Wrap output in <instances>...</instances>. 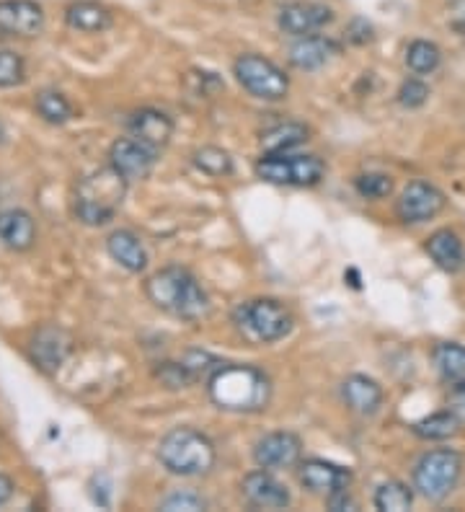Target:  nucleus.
<instances>
[{
	"label": "nucleus",
	"instance_id": "obj_1",
	"mask_svg": "<svg viewBox=\"0 0 465 512\" xmlns=\"http://www.w3.org/2000/svg\"><path fill=\"white\" fill-rule=\"evenodd\" d=\"M145 295L155 308L171 313L176 319L199 321L210 313V298L197 277L184 267H166L148 277Z\"/></svg>",
	"mask_w": 465,
	"mask_h": 512
},
{
	"label": "nucleus",
	"instance_id": "obj_2",
	"mask_svg": "<svg viewBox=\"0 0 465 512\" xmlns=\"http://www.w3.org/2000/svg\"><path fill=\"white\" fill-rule=\"evenodd\" d=\"M207 391L225 412H261L267 409L272 386L261 370L251 365H228L223 363L207 378Z\"/></svg>",
	"mask_w": 465,
	"mask_h": 512
},
{
	"label": "nucleus",
	"instance_id": "obj_3",
	"mask_svg": "<svg viewBox=\"0 0 465 512\" xmlns=\"http://www.w3.org/2000/svg\"><path fill=\"white\" fill-rule=\"evenodd\" d=\"M124 192H127V179L112 166L93 171L83 176L75 187V215L81 223L93 228L112 223L122 207Z\"/></svg>",
	"mask_w": 465,
	"mask_h": 512
},
{
	"label": "nucleus",
	"instance_id": "obj_4",
	"mask_svg": "<svg viewBox=\"0 0 465 512\" xmlns=\"http://www.w3.org/2000/svg\"><path fill=\"white\" fill-rule=\"evenodd\" d=\"M158 461L176 476L210 474L217 461L215 443L194 427H174L158 443Z\"/></svg>",
	"mask_w": 465,
	"mask_h": 512
},
{
	"label": "nucleus",
	"instance_id": "obj_5",
	"mask_svg": "<svg viewBox=\"0 0 465 512\" xmlns=\"http://www.w3.org/2000/svg\"><path fill=\"white\" fill-rule=\"evenodd\" d=\"M233 321L241 329V334H246L251 342L259 344H272L285 339L292 331V324H295L290 308L274 298H256L241 303L233 311Z\"/></svg>",
	"mask_w": 465,
	"mask_h": 512
},
{
	"label": "nucleus",
	"instance_id": "obj_6",
	"mask_svg": "<svg viewBox=\"0 0 465 512\" xmlns=\"http://www.w3.org/2000/svg\"><path fill=\"white\" fill-rule=\"evenodd\" d=\"M259 179L287 187H316L326 174V163L313 153H264L256 163Z\"/></svg>",
	"mask_w": 465,
	"mask_h": 512
},
{
	"label": "nucleus",
	"instance_id": "obj_7",
	"mask_svg": "<svg viewBox=\"0 0 465 512\" xmlns=\"http://www.w3.org/2000/svg\"><path fill=\"white\" fill-rule=\"evenodd\" d=\"M460 471H463V461H460L455 450H429V453L419 458L414 469L416 492L427 497L429 502L445 500L447 494L455 489V484H458Z\"/></svg>",
	"mask_w": 465,
	"mask_h": 512
},
{
	"label": "nucleus",
	"instance_id": "obj_8",
	"mask_svg": "<svg viewBox=\"0 0 465 512\" xmlns=\"http://www.w3.org/2000/svg\"><path fill=\"white\" fill-rule=\"evenodd\" d=\"M233 75L248 94L261 101H282L290 91V78L285 75V70L254 52L238 57L233 63Z\"/></svg>",
	"mask_w": 465,
	"mask_h": 512
},
{
	"label": "nucleus",
	"instance_id": "obj_9",
	"mask_svg": "<svg viewBox=\"0 0 465 512\" xmlns=\"http://www.w3.org/2000/svg\"><path fill=\"white\" fill-rule=\"evenodd\" d=\"M158 150L145 145L137 138H119L109 148V166L127 179V182H143L153 174Z\"/></svg>",
	"mask_w": 465,
	"mask_h": 512
},
{
	"label": "nucleus",
	"instance_id": "obj_10",
	"mask_svg": "<svg viewBox=\"0 0 465 512\" xmlns=\"http://www.w3.org/2000/svg\"><path fill=\"white\" fill-rule=\"evenodd\" d=\"M300 458H303V440L295 432H269L254 445V461L259 469H292L298 466Z\"/></svg>",
	"mask_w": 465,
	"mask_h": 512
},
{
	"label": "nucleus",
	"instance_id": "obj_11",
	"mask_svg": "<svg viewBox=\"0 0 465 512\" xmlns=\"http://www.w3.org/2000/svg\"><path fill=\"white\" fill-rule=\"evenodd\" d=\"M44 29V8L37 0H0V37L31 39Z\"/></svg>",
	"mask_w": 465,
	"mask_h": 512
},
{
	"label": "nucleus",
	"instance_id": "obj_12",
	"mask_svg": "<svg viewBox=\"0 0 465 512\" xmlns=\"http://www.w3.org/2000/svg\"><path fill=\"white\" fill-rule=\"evenodd\" d=\"M279 29L290 37H310L321 32L334 21V11L326 3H313V0H298L279 11Z\"/></svg>",
	"mask_w": 465,
	"mask_h": 512
},
{
	"label": "nucleus",
	"instance_id": "obj_13",
	"mask_svg": "<svg viewBox=\"0 0 465 512\" xmlns=\"http://www.w3.org/2000/svg\"><path fill=\"white\" fill-rule=\"evenodd\" d=\"M445 194L429 182H411L398 197L396 213L403 223H424L442 213Z\"/></svg>",
	"mask_w": 465,
	"mask_h": 512
},
{
	"label": "nucleus",
	"instance_id": "obj_14",
	"mask_svg": "<svg viewBox=\"0 0 465 512\" xmlns=\"http://www.w3.org/2000/svg\"><path fill=\"white\" fill-rule=\"evenodd\" d=\"M241 492L248 505L259 510H285L290 505V492L282 481L269 474V469H256L243 476Z\"/></svg>",
	"mask_w": 465,
	"mask_h": 512
},
{
	"label": "nucleus",
	"instance_id": "obj_15",
	"mask_svg": "<svg viewBox=\"0 0 465 512\" xmlns=\"http://www.w3.org/2000/svg\"><path fill=\"white\" fill-rule=\"evenodd\" d=\"M73 350V337L62 326H42L31 339V360L44 370L55 373Z\"/></svg>",
	"mask_w": 465,
	"mask_h": 512
},
{
	"label": "nucleus",
	"instance_id": "obj_16",
	"mask_svg": "<svg viewBox=\"0 0 465 512\" xmlns=\"http://www.w3.org/2000/svg\"><path fill=\"white\" fill-rule=\"evenodd\" d=\"M298 476L300 484L308 492L316 494H331L336 489L349 487V481H352V471L331 461H323V458H310V461L300 463Z\"/></svg>",
	"mask_w": 465,
	"mask_h": 512
},
{
	"label": "nucleus",
	"instance_id": "obj_17",
	"mask_svg": "<svg viewBox=\"0 0 465 512\" xmlns=\"http://www.w3.org/2000/svg\"><path fill=\"white\" fill-rule=\"evenodd\" d=\"M130 135L137 140H143L150 148L161 150L171 143L174 138V119L168 117L161 109H137L127 122Z\"/></svg>",
	"mask_w": 465,
	"mask_h": 512
},
{
	"label": "nucleus",
	"instance_id": "obj_18",
	"mask_svg": "<svg viewBox=\"0 0 465 512\" xmlns=\"http://www.w3.org/2000/svg\"><path fill=\"white\" fill-rule=\"evenodd\" d=\"M106 251H109V256H112L119 267L132 272V275L145 272V267H148L150 262L148 251H145L140 236L127 231V228H119V231L109 233V238H106Z\"/></svg>",
	"mask_w": 465,
	"mask_h": 512
},
{
	"label": "nucleus",
	"instance_id": "obj_19",
	"mask_svg": "<svg viewBox=\"0 0 465 512\" xmlns=\"http://www.w3.org/2000/svg\"><path fill=\"white\" fill-rule=\"evenodd\" d=\"M341 399H344V404L352 412L362 414V417H370L383 404V388H380L378 381L367 378V375H349L347 381L341 383Z\"/></svg>",
	"mask_w": 465,
	"mask_h": 512
},
{
	"label": "nucleus",
	"instance_id": "obj_20",
	"mask_svg": "<svg viewBox=\"0 0 465 512\" xmlns=\"http://www.w3.org/2000/svg\"><path fill=\"white\" fill-rule=\"evenodd\" d=\"M336 42L329 37H318V34H310V37H298V42L290 47V63L298 70H318L329 63L331 57L336 55Z\"/></svg>",
	"mask_w": 465,
	"mask_h": 512
},
{
	"label": "nucleus",
	"instance_id": "obj_21",
	"mask_svg": "<svg viewBox=\"0 0 465 512\" xmlns=\"http://www.w3.org/2000/svg\"><path fill=\"white\" fill-rule=\"evenodd\" d=\"M0 241L13 251H26L37 241V225L26 210H0Z\"/></svg>",
	"mask_w": 465,
	"mask_h": 512
},
{
	"label": "nucleus",
	"instance_id": "obj_22",
	"mask_svg": "<svg viewBox=\"0 0 465 512\" xmlns=\"http://www.w3.org/2000/svg\"><path fill=\"white\" fill-rule=\"evenodd\" d=\"M65 21H68L70 29L83 34H101L114 24L112 11L96 3V0H78V3L68 6Z\"/></svg>",
	"mask_w": 465,
	"mask_h": 512
},
{
	"label": "nucleus",
	"instance_id": "obj_23",
	"mask_svg": "<svg viewBox=\"0 0 465 512\" xmlns=\"http://www.w3.org/2000/svg\"><path fill=\"white\" fill-rule=\"evenodd\" d=\"M427 254L432 256L434 264L445 272H458L465 262V249L463 241L458 238V233H453L450 228H440L434 231L427 241Z\"/></svg>",
	"mask_w": 465,
	"mask_h": 512
},
{
	"label": "nucleus",
	"instance_id": "obj_24",
	"mask_svg": "<svg viewBox=\"0 0 465 512\" xmlns=\"http://www.w3.org/2000/svg\"><path fill=\"white\" fill-rule=\"evenodd\" d=\"M310 130L303 122H279L261 135L264 153H292L308 140Z\"/></svg>",
	"mask_w": 465,
	"mask_h": 512
},
{
	"label": "nucleus",
	"instance_id": "obj_25",
	"mask_svg": "<svg viewBox=\"0 0 465 512\" xmlns=\"http://www.w3.org/2000/svg\"><path fill=\"white\" fill-rule=\"evenodd\" d=\"M34 107H37L39 117L44 122H50V125H65V122L75 117V109L68 101V96L55 91V88H42L37 99H34Z\"/></svg>",
	"mask_w": 465,
	"mask_h": 512
},
{
	"label": "nucleus",
	"instance_id": "obj_26",
	"mask_svg": "<svg viewBox=\"0 0 465 512\" xmlns=\"http://www.w3.org/2000/svg\"><path fill=\"white\" fill-rule=\"evenodd\" d=\"M434 368L440 370L445 381H465V347L458 342H442L434 350Z\"/></svg>",
	"mask_w": 465,
	"mask_h": 512
},
{
	"label": "nucleus",
	"instance_id": "obj_27",
	"mask_svg": "<svg viewBox=\"0 0 465 512\" xmlns=\"http://www.w3.org/2000/svg\"><path fill=\"white\" fill-rule=\"evenodd\" d=\"M411 430H414L416 438H422V440H447V438H453L455 432L460 430V419L458 414L447 409V412H437L419 419V422L411 425Z\"/></svg>",
	"mask_w": 465,
	"mask_h": 512
},
{
	"label": "nucleus",
	"instance_id": "obj_28",
	"mask_svg": "<svg viewBox=\"0 0 465 512\" xmlns=\"http://www.w3.org/2000/svg\"><path fill=\"white\" fill-rule=\"evenodd\" d=\"M192 163L212 179H223V176L233 174V158H230L228 150L217 148V145H202V148L194 150Z\"/></svg>",
	"mask_w": 465,
	"mask_h": 512
},
{
	"label": "nucleus",
	"instance_id": "obj_29",
	"mask_svg": "<svg viewBox=\"0 0 465 512\" xmlns=\"http://www.w3.org/2000/svg\"><path fill=\"white\" fill-rule=\"evenodd\" d=\"M442 63V52L434 42H427V39H414L406 50V65H409L411 73L416 75H427L434 73Z\"/></svg>",
	"mask_w": 465,
	"mask_h": 512
},
{
	"label": "nucleus",
	"instance_id": "obj_30",
	"mask_svg": "<svg viewBox=\"0 0 465 512\" xmlns=\"http://www.w3.org/2000/svg\"><path fill=\"white\" fill-rule=\"evenodd\" d=\"M414 505V492L403 481H385L375 492V507L380 512H406Z\"/></svg>",
	"mask_w": 465,
	"mask_h": 512
},
{
	"label": "nucleus",
	"instance_id": "obj_31",
	"mask_svg": "<svg viewBox=\"0 0 465 512\" xmlns=\"http://www.w3.org/2000/svg\"><path fill=\"white\" fill-rule=\"evenodd\" d=\"M354 189L365 200H385L393 192V179L388 174H378V171H367L354 179Z\"/></svg>",
	"mask_w": 465,
	"mask_h": 512
},
{
	"label": "nucleus",
	"instance_id": "obj_32",
	"mask_svg": "<svg viewBox=\"0 0 465 512\" xmlns=\"http://www.w3.org/2000/svg\"><path fill=\"white\" fill-rule=\"evenodd\" d=\"M24 57L13 50H0V88H13L24 83Z\"/></svg>",
	"mask_w": 465,
	"mask_h": 512
},
{
	"label": "nucleus",
	"instance_id": "obj_33",
	"mask_svg": "<svg viewBox=\"0 0 465 512\" xmlns=\"http://www.w3.org/2000/svg\"><path fill=\"white\" fill-rule=\"evenodd\" d=\"M429 99V86L419 78H409V81H403V86L398 88V104L406 109H419L424 107Z\"/></svg>",
	"mask_w": 465,
	"mask_h": 512
},
{
	"label": "nucleus",
	"instance_id": "obj_34",
	"mask_svg": "<svg viewBox=\"0 0 465 512\" xmlns=\"http://www.w3.org/2000/svg\"><path fill=\"white\" fill-rule=\"evenodd\" d=\"M181 363H184L186 370L192 373L194 381H199L202 375H205V378H210V375L215 373L220 365H223L220 360H217V357H212L210 352H202V350H192L189 355L184 357V360H181Z\"/></svg>",
	"mask_w": 465,
	"mask_h": 512
},
{
	"label": "nucleus",
	"instance_id": "obj_35",
	"mask_svg": "<svg viewBox=\"0 0 465 512\" xmlns=\"http://www.w3.org/2000/svg\"><path fill=\"white\" fill-rule=\"evenodd\" d=\"M207 502L199 497V494L194 492H174V494H168L166 500L161 502V510H168V512H179V510H205Z\"/></svg>",
	"mask_w": 465,
	"mask_h": 512
},
{
	"label": "nucleus",
	"instance_id": "obj_36",
	"mask_svg": "<svg viewBox=\"0 0 465 512\" xmlns=\"http://www.w3.org/2000/svg\"><path fill=\"white\" fill-rule=\"evenodd\" d=\"M158 378H161L168 388H186L194 383L192 373L186 370L184 363H161Z\"/></svg>",
	"mask_w": 465,
	"mask_h": 512
},
{
	"label": "nucleus",
	"instance_id": "obj_37",
	"mask_svg": "<svg viewBox=\"0 0 465 512\" xmlns=\"http://www.w3.org/2000/svg\"><path fill=\"white\" fill-rule=\"evenodd\" d=\"M326 505H329V510L334 512H341V510H354V500H352V494H349V489H336V492L326 494Z\"/></svg>",
	"mask_w": 465,
	"mask_h": 512
},
{
	"label": "nucleus",
	"instance_id": "obj_38",
	"mask_svg": "<svg viewBox=\"0 0 465 512\" xmlns=\"http://www.w3.org/2000/svg\"><path fill=\"white\" fill-rule=\"evenodd\" d=\"M447 406H450V412L458 414L460 422H465V381H458V386L453 388V394L447 399Z\"/></svg>",
	"mask_w": 465,
	"mask_h": 512
},
{
	"label": "nucleus",
	"instance_id": "obj_39",
	"mask_svg": "<svg viewBox=\"0 0 465 512\" xmlns=\"http://www.w3.org/2000/svg\"><path fill=\"white\" fill-rule=\"evenodd\" d=\"M13 479L11 476H6V474H0V507L6 505L8 500H11L13 497Z\"/></svg>",
	"mask_w": 465,
	"mask_h": 512
},
{
	"label": "nucleus",
	"instance_id": "obj_40",
	"mask_svg": "<svg viewBox=\"0 0 465 512\" xmlns=\"http://www.w3.org/2000/svg\"><path fill=\"white\" fill-rule=\"evenodd\" d=\"M6 143V127H3V122H0V145Z\"/></svg>",
	"mask_w": 465,
	"mask_h": 512
}]
</instances>
